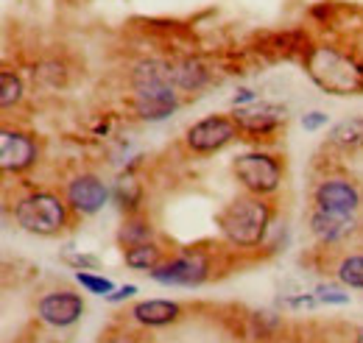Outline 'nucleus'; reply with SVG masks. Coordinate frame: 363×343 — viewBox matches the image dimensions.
Returning <instances> with one entry per match:
<instances>
[{
    "instance_id": "nucleus-1",
    "label": "nucleus",
    "mask_w": 363,
    "mask_h": 343,
    "mask_svg": "<svg viewBox=\"0 0 363 343\" xmlns=\"http://www.w3.org/2000/svg\"><path fill=\"white\" fill-rule=\"evenodd\" d=\"M132 92L135 112L140 120L157 123L171 118L179 109V89L171 79V62L143 59L132 70Z\"/></svg>"
},
{
    "instance_id": "nucleus-2",
    "label": "nucleus",
    "mask_w": 363,
    "mask_h": 343,
    "mask_svg": "<svg viewBox=\"0 0 363 343\" xmlns=\"http://www.w3.org/2000/svg\"><path fill=\"white\" fill-rule=\"evenodd\" d=\"M272 204L263 196H240L227 210L218 215V229L229 246L235 249H255L263 243L269 226H272Z\"/></svg>"
},
{
    "instance_id": "nucleus-3",
    "label": "nucleus",
    "mask_w": 363,
    "mask_h": 343,
    "mask_svg": "<svg viewBox=\"0 0 363 343\" xmlns=\"http://www.w3.org/2000/svg\"><path fill=\"white\" fill-rule=\"evenodd\" d=\"M308 76L324 92L333 95H355L363 89V67L347 53L335 47H313L305 59Z\"/></svg>"
},
{
    "instance_id": "nucleus-4",
    "label": "nucleus",
    "mask_w": 363,
    "mask_h": 343,
    "mask_svg": "<svg viewBox=\"0 0 363 343\" xmlns=\"http://www.w3.org/2000/svg\"><path fill=\"white\" fill-rule=\"evenodd\" d=\"M14 220L28 235L53 237V235L67 229V223H70V204L65 198H59L56 193L37 190V193H28L26 198H20L14 204Z\"/></svg>"
},
{
    "instance_id": "nucleus-5",
    "label": "nucleus",
    "mask_w": 363,
    "mask_h": 343,
    "mask_svg": "<svg viewBox=\"0 0 363 343\" xmlns=\"http://www.w3.org/2000/svg\"><path fill=\"white\" fill-rule=\"evenodd\" d=\"M232 173L246 193L263 196V198L277 193L282 184V162L266 151H246V154L235 157Z\"/></svg>"
},
{
    "instance_id": "nucleus-6",
    "label": "nucleus",
    "mask_w": 363,
    "mask_h": 343,
    "mask_svg": "<svg viewBox=\"0 0 363 343\" xmlns=\"http://www.w3.org/2000/svg\"><path fill=\"white\" fill-rule=\"evenodd\" d=\"M148 276L165 288H199L210 279V257L201 252H184L157 265Z\"/></svg>"
},
{
    "instance_id": "nucleus-7",
    "label": "nucleus",
    "mask_w": 363,
    "mask_h": 343,
    "mask_svg": "<svg viewBox=\"0 0 363 343\" xmlns=\"http://www.w3.org/2000/svg\"><path fill=\"white\" fill-rule=\"evenodd\" d=\"M240 137L238 123L232 120V115H210L199 123H193L184 131V142L193 154H216L221 148H227L229 142H235Z\"/></svg>"
},
{
    "instance_id": "nucleus-8",
    "label": "nucleus",
    "mask_w": 363,
    "mask_h": 343,
    "mask_svg": "<svg viewBox=\"0 0 363 343\" xmlns=\"http://www.w3.org/2000/svg\"><path fill=\"white\" fill-rule=\"evenodd\" d=\"M82 315H84V299L73 291H50L37 301V318L53 330H67L79 324Z\"/></svg>"
},
{
    "instance_id": "nucleus-9",
    "label": "nucleus",
    "mask_w": 363,
    "mask_h": 343,
    "mask_svg": "<svg viewBox=\"0 0 363 343\" xmlns=\"http://www.w3.org/2000/svg\"><path fill=\"white\" fill-rule=\"evenodd\" d=\"M65 201L76 215H95L101 213L109 201V187L95 176V173H79L67 181Z\"/></svg>"
},
{
    "instance_id": "nucleus-10",
    "label": "nucleus",
    "mask_w": 363,
    "mask_h": 343,
    "mask_svg": "<svg viewBox=\"0 0 363 343\" xmlns=\"http://www.w3.org/2000/svg\"><path fill=\"white\" fill-rule=\"evenodd\" d=\"M288 112L279 103H266V101H255L246 106H235L232 109V120L238 123L240 134H272L285 123Z\"/></svg>"
},
{
    "instance_id": "nucleus-11",
    "label": "nucleus",
    "mask_w": 363,
    "mask_h": 343,
    "mask_svg": "<svg viewBox=\"0 0 363 343\" xmlns=\"http://www.w3.org/2000/svg\"><path fill=\"white\" fill-rule=\"evenodd\" d=\"M40 157V145L31 134L17 129L0 131V168L6 173L28 171Z\"/></svg>"
},
{
    "instance_id": "nucleus-12",
    "label": "nucleus",
    "mask_w": 363,
    "mask_h": 343,
    "mask_svg": "<svg viewBox=\"0 0 363 343\" xmlns=\"http://www.w3.org/2000/svg\"><path fill=\"white\" fill-rule=\"evenodd\" d=\"M316 207L327 213L355 215L361 207V190L350 179H324L316 187Z\"/></svg>"
},
{
    "instance_id": "nucleus-13",
    "label": "nucleus",
    "mask_w": 363,
    "mask_h": 343,
    "mask_svg": "<svg viewBox=\"0 0 363 343\" xmlns=\"http://www.w3.org/2000/svg\"><path fill=\"white\" fill-rule=\"evenodd\" d=\"M311 232L321 243H341L355 232V215L327 213L316 207L311 213Z\"/></svg>"
},
{
    "instance_id": "nucleus-14",
    "label": "nucleus",
    "mask_w": 363,
    "mask_h": 343,
    "mask_svg": "<svg viewBox=\"0 0 363 343\" xmlns=\"http://www.w3.org/2000/svg\"><path fill=\"white\" fill-rule=\"evenodd\" d=\"M132 318L143 327H168L182 318V307L171 299H145L132 307Z\"/></svg>"
},
{
    "instance_id": "nucleus-15",
    "label": "nucleus",
    "mask_w": 363,
    "mask_h": 343,
    "mask_svg": "<svg viewBox=\"0 0 363 343\" xmlns=\"http://www.w3.org/2000/svg\"><path fill=\"white\" fill-rule=\"evenodd\" d=\"M171 79L179 92H199L210 84V70L201 59L184 56L179 62H171Z\"/></svg>"
},
{
    "instance_id": "nucleus-16",
    "label": "nucleus",
    "mask_w": 363,
    "mask_h": 343,
    "mask_svg": "<svg viewBox=\"0 0 363 343\" xmlns=\"http://www.w3.org/2000/svg\"><path fill=\"white\" fill-rule=\"evenodd\" d=\"M330 145L344 148V151H358L363 148V118H347L330 129Z\"/></svg>"
},
{
    "instance_id": "nucleus-17",
    "label": "nucleus",
    "mask_w": 363,
    "mask_h": 343,
    "mask_svg": "<svg viewBox=\"0 0 363 343\" xmlns=\"http://www.w3.org/2000/svg\"><path fill=\"white\" fill-rule=\"evenodd\" d=\"M123 259H126V265H129L132 271H145V274H151L157 265L165 262V259H162V249H160L154 240L132 246V249H123Z\"/></svg>"
},
{
    "instance_id": "nucleus-18",
    "label": "nucleus",
    "mask_w": 363,
    "mask_h": 343,
    "mask_svg": "<svg viewBox=\"0 0 363 343\" xmlns=\"http://www.w3.org/2000/svg\"><path fill=\"white\" fill-rule=\"evenodd\" d=\"M154 237V226H151V220L148 218H143V215H129L126 220H123V226H121V232H118V243L123 246V249H132V246H140V243H148Z\"/></svg>"
},
{
    "instance_id": "nucleus-19",
    "label": "nucleus",
    "mask_w": 363,
    "mask_h": 343,
    "mask_svg": "<svg viewBox=\"0 0 363 343\" xmlns=\"http://www.w3.org/2000/svg\"><path fill=\"white\" fill-rule=\"evenodd\" d=\"M335 276H338L341 285L363 291V254H352V257L341 259L338 268H335Z\"/></svg>"
},
{
    "instance_id": "nucleus-20",
    "label": "nucleus",
    "mask_w": 363,
    "mask_h": 343,
    "mask_svg": "<svg viewBox=\"0 0 363 343\" xmlns=\"http://www.w3.org/2000/svg\"><path fill=\"white\" fill-rule=\"evenodd\" d=\"M115 201H118L129 215H135L137 207H140V201H143V187H140V181H135V179H121L118 187H115Z\"/></svg>"
},
{
    "instance_id": "nucleus-21",
    "label": "nucleus",
    "mask_w": 363,
    "mask_h": 343,
    "mask_svg": "<svg viewBox=\"0 0 363 343\" xmlns=\"http://www.w3.org/2000/svg\"><path fill=\"white\" fill-rule=\"evenodd\" d=\"M20 101H23V79L11 70H3L0 73V106L11 109Z\"/></svg>"
},
{
    "instance_id": "nucleus-22",
    "label": "nucleus",
    "mask_w": 363,
    "mask_h": 343,
    "mask_svg": "<svg viewBox=\"0 0 363 343\" xmlns=\"http://www.w3.org/2000/svg\"><path fill=\"white\" fill-rule=\"evenodd\" d=\"M76 282L84 288V291H90L95 296H109V293H115L118 288H115V282L112 279H106V276H95L90 271H76Z\"/></svg>"
},
{
    "instance_id": "nucleus-23",
    "label": "nucleus",
    "mask_w": 363,
    "mask_h": 343,
    "mask_svg": "<svg viewBox=\"0 0 363 343\" xmlns=\"http://www.w3.org/2000/svg\"><path fill=\"white\" fill-rule=\"evenodd\" d=\"M62 259H65L67 265H73L76 271H95V268L101 265V259L92 257V254H70V252H67Z\"/></svg>"
},
{
    "instance_id": "nucleus-24",
    "label": "nucleus",
    "mask_w": 363,
    "mask_h": 343,
    "mask_svg": "<svg viewBox=\"0 0 363 343\" xmlns=\"http://www.w3.org/2000/svg\"><path fill=\"white\" fill-rule=\"evenodd\" d=\"M318 304H347L350 301V293L338 291V288H318L316 291Z\"/></svg>"
},
{
    "instance_id": "nucleus-25",
    "label": "nucleus",
    "mask_w": 363,
    "mask_h": 343,
    "mask_svg": "<svg viewBox=\"0 0 363 343\" xmlns=\"http://www.w3.org/2000/svg\"><path fill=\"white\" fill-rule=\"evenodd\" d=\"M327 112H318V109H313V112H308V115H302V129L305 131H318L327 126Z\"/></svg>"
},
{
    "instance_id": "nucleus-26",
    "label": "nucleus",
    "mask_w": 363,
    "mask_h": 343,
    "mask_svg": "<svg viewBox=\"0 0 363 343\" xmlns=\"http://www.w3.org/2000/svg\"><path fill=\"white\" fill-rule=\"evenodd\" d=\"M255 101H257V92L246 86V89H238V92H235L232 106H246V103H255Z\"/></svg>"
},
{
    "instance_id": "nucleus-27",
    "label": "nucleus",
    "mask_w": 363,
    "mask_h": 343,
    "mask_svg": "<svg viewBox=\"0 0 363 343\" xmlns=\"http://www.w3.org/2000/svg\"><path fill=\"white\" fill-rule=\"evenodd\" d=\"M137 293V285H123V288H118L115 293H109L106 301H123V299H132Z\"/></svg>"
},
{
    "instance_id": "nucleus-28",
    "label": "nucleus",
    "mask_w": 363,
    "mask_h": 343,
    "mask_svg": "<svg viewBox=\"0 0 363 343\" xmlns=\"http://www.w3.org/2000/svg\"><path fill=\"white\" fill-rule=\"evenodd\" d=\"M355 343H363V327L358 330V332H355Z\"/></svg>"
},
{
    "instance_id": "nucleus-29",
    "label": "nucleus",
    "mask_w": 363,
    "mask_h": 343,
    "mask_svg": "<svg viewBox=\"0 0 363 343\" xmlns=\"http://www.w3.org/2000/svg\"><path fill=\"white\" fill-rule=\"evenodd\" d=\"M109 343H132L129 338H118V341H109Z\"/></svg>"
}]
</instances>
